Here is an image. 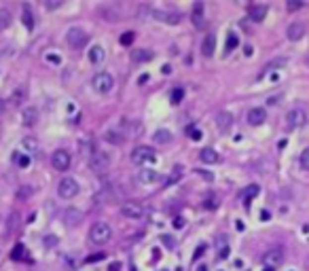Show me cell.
Instances as JSON below:
<instances>
[{"label":"cell","mask_w":309,"mask_h":271,"mask_svg":"<svg viewBox=\"0 0 309 271\" xmlns=\"http://www.w3.org/2000/svg\"><path fill=\"white\" fill-rule=\"evenodd\" d=\"M286 66H288V60H286V58H275V60H271V62L265 64V68H263V72H260V76H265L267 72H273V70L286 68Z\"/></svg>","instance_id":"23"},{"label":"cell","mask_w":309,"mask_h":271,"mask_svg":"<svg viewBox=\"0 0 309 271\" xmlns=\"http://www.w3.org/2000/svg\"><path fill=\"white\" fill-rule=\"evenodd\" d=\"M155 19H159L163 23H180V15H174V13H165V11H159V9H153L150 11Z\"/></svg>","instance_id":"22"},{"label":"cell","mask_w":309,"mask_h":271,"mask_svg":"<svg viewBox=\"0 0 309 271\" xmlns=\"http://www.w3.org/2000/svg\"><path fill=\"white\" fill-rule=\"evenodd\" d=\"M89 32L87 30H83V28H78V26H74V28H70L68 32H66V43L72 47V49H83V47H87V43H89Z\"/></svg>","instance_id":"3"},{"label":"cell","mask_w":309,"mask_h":271,"mask_svg":"<svg viewBox=\"0 0 309 271\" xmlns=\"http://www.w3.org/2000/svg\"><path fill=\"white\" fill-rule=\"evenodd\" d=\"M244 53H246V58H250V55L254 53V49H252L250 45H246V47H244Z\"/></svg>","instance_id":"51"},{"label":"cell","mask_w":309,"mask_h":271,"mask_svg":"<svg viewBox=\"0 0 309 271\" xmlns=\"http://www.w3.org/2000/svg\"><path fill=\"white\" fill-rule=\"evenodd\" d=\"M172 72V66H170V64H165V66H163V74H170Z\"/></svg>","instance_id":"53"},{"label":"cell","mask_w":309,"mask_h":271,"mask_svg":"<svg viewBox=\"0 0 309 271\" xmlns=\"http://www.w3.org/2000/svg\"><path fill=\"white\" fill-rule=\"evenodd\" d=\"M301 6H303V2H299V0H288L286 2V9L292 13V11H299Z\"/></svg>","instance_id":"40"},{"label":"cell","mask_w":309,"mask_h":271,"mask_svg":"<svg viewBox=\"0 0 309 271\" xmlns=\"http://www.w3.org/2000/svg\"><path fill=\"white\" fill-rule=\"evenodd\" d=\"M203 250H205V246H199V248H197V250H195V254H193V259H195V261H197V259H199V257H201V254H203Z\"/></svg>","instance_id":"50"},{"label":"cell","mask_w":309,"mask_h":271,"mask_svg":"<svg viewBox=\"0 0 309 271\" xmlns=\"http://www.w3.org/2000/svg\"><path fill=\"white\" fill-rule=\"evenodd\" d=\"M235 47H240V36H237L235 32H231V34L227 36V45H225V51H227V53H231V51L235 49Z\"/></svg>","instance_id":"33"},{"label":"cell","mask_w":309,"mask_h":271,"mask_svg":"<svg viewBox=\"0 0 309 271\" xmlns=\"http://www.w3.org/2000/svg\"><path fill=\"white\" fill-rule=\"evenodd\" d=\"M4 113V102H2V98H0V115Z\"/></svg>","instance_id":"57"},{"label":"cell","mask_w":309,"mask_h":271,"mask_svg":"<svg viewBox=\"0 0 309 271\" xmlns=\"http://www.w3.org/2000/svg\"><path fill=\"white\" fill-rule=\"evenodd\" d=\"M163 244L168 246V248H174V240H172L170 235H163Z\"/></svg>","instance_id":"49"},{"label":"cell","mask_w":309,"mask_h":271,"mask_svg":"<svg viewBox=\"0 0 309 271\" xmlns=\"http://www.w3.org/2000/svg\"><path fill=\"white\" fill-rule=\"evenodd\" d=\"M104 140L108 142V144H113V146H123L125 140H127V136H125L121 130H106L104 132Z\"/></svg>","instance_id":"15"},{"label":"cell","mask_w":309,"mask_h":271,"mask_svg":"<svg viewBox=\"0 0 309 271\" xmlns=\"http://www.w3.org/2000/svg\"><path fill=\"white\" fill-rule=\"evenodd\" d=\"M83 212L81 210H76V208H68L66 212H64V222L68 227H78L83 222Z\"/></svg>","instance_id":"17"},{"label":"cell","mask_w":309,"mask_h":271,"mask_svg":"<svg viewBox=\"0 0 309 271\" xmlns=\"http://www.w3.org/2000/svg\"><path fill=\"white\" fill-rule=\"evenodd\" d=\"M146 81H148V74H142V76L138 78V83H140V85H142V83H146Z\"/></svg>","instance_id":"54"},{"label":"cell","mask_w":309,"mask_h":271,"mask_svg":"<svg viewBox=\"0 0 309 271\" xmlns=\"http://www.w3.org/2000/svg\"><path fill=\"white\" fill-rule=\"evenodd\" d=\"M21 21L28 30H34V15H32L30 4H21Z\"/></svg>","instance_id":"26"},{"label":"cell","mask_w":309,"mask_h":271,"mask_svg":"<svg viewBox=\"0 0 309 271\" xmlns=\"http://www.w3.org/2000/svg\"><path fill=\"white\" fill-rule=\"evenodd\" d=\"M119 269H121V263H113V265L108 267V271H119Z\"/></svg>","instance_id":"52"},{"label":"cell","mask_w":309,"mask_h":271,"mask_svg":"<svg viewBox=\"0 0 309 271\" xmlns=\"http://www.w3.org/2000/svg\"><path fill=\"white\" fill-rule=\"evenodd\" d=\"M23 252H26V248H23V244L15 246V248H13V254H11V259H13V261H19V259H23Z\"/></svg>","instance_id":"38"},{"label":"cell","mask_w":309,"mask_h":271,"mask_svg":"<svg viewBox=\"0 0 309 271\" xmlns=\"http://www.w3.org/2000/svg\"><path fill=\"white\" fill-rule=\"evenodd\" d=\"M21 123L26 127H34L38 123V108L36 106H26L21 110Z\"/></svg>","instance_id":"16"},{"label":"cell","mask_w":309,"mask_h":271,"mask_svg":"<svg viewBox=\"0 0 309 271\" xmlns=\"http://www.w3.org/2000/svg\"><path fill=\"white\" fill-rule=\"evenodd\" d=\"M87 165H89L91 172H104L110 165V155L104 150H96L91 157H87Z\"/></svg>","instance_id":"7"},{"label":"cell","mask_w":309,"mask_h":271,"mask_svg":"<svg viewBox=\"0 0 309 271\" xmlns=\"http://www.w3.org/2000/svg\"><path fill=\"white\" fill-rule=\"evenodd\" d=\"M191 21L197 30H205V4L201 0H197L193 4V11H191Z\"/></svg>","instance_id":"10"},{"label":"cell","mask_w":309,"mask_h":271,"mask_svg":"<svg viewBox=\"0 0 309 271\" xmlns=\"http://www.w3.org/2000/svg\"><path fill=\"white\" fill-rule=\"evenodd\" d=\"M30 193H32V187H28V185H26L23 189H19V191H17V197H21V199H23V197H28Z\"/></svg>","instance_id":"44"},{"label":"cell","mask_w":309,"mask_h":271,"mask_svg":"<svg viewBox=\"0 0 309 271\" xmlns=\"http://www.w3.org/2000/svg\"><path fill=\"white\" fill-rule=\"evenodd\" d=\"M153 58H155V53L150 51V49H138V51H133V53H131V60H133V62H138V64L150 62Z\"/></svg>","instance_id":"28"},{"label":"cell","mask_w":309,"mask_h":271,"mask_svg":"<svg viewBox=\"0 0 309 271\" xmlns=\"http://www.w3.org/2000/svg\"><path fill=\"white\" fill-rule=\"evenodd\" d=\"M263 271H275V269H273V267H267V265H265V267H263Z\"/></svg>","instance_id":"58"},{"label":"cell","mask_w":309,"mask_h":271,"mask_svg":"<svg viewBox=\"0 0 309 271\" xmlns=\"http://www.w3.org/2000/svg\"><path fill=\"white\" fill-rule=\"evenodd\" d=\"M248 17L252 21H263L267 17V6L265 4H250L248 6Z\"/></svg>","instance_id":"20"},{"label":"cell","mask_w":309,"mask_h":271,"mask_svg":"<svg viewBox=\"0 0 309 271\" xmlns=\"http://www.w3.org/2000/svg\"><path fill=\"white\" fill-rule=\"evenodd\" d=\"M258 193H260V187H258V185H248V187H246L242 193H240V197H242V202H244L246 205H250V202H252L254 197H258Z\"/></svg>","instance_id":"24"},{"label":"cell","mask_w":309,"mask_h":271,"mask_svg":"<svg viewBox=\"0 0 309 271\" xmlns=\"http://www.w3.org/2000/svg\"><path fill=\"white\" fill-rule=\"evenodd\" d=\"M159 172L157 170H150V167H144V170L138 172V182H142V185H155L157 180H159Z\"/></svg>","instance_id":"18"},{"label":"cell","mask_w":309,"mask_h":271,"mask_svg":"<svg viewBox=\"0 0 309 271\" xmlns=\"http://www.w3.org/2000/svg\"><path fill=\"white\" fill-rule=\"evenodd\" d=\"M267 104H269V106H273V104H277V100H275V98H269V100H267Z\"/></svg>","instance_id":"55"},{"label":"cell","mask_w":309,"mask_h":271,"mask_svg":"<svg viewBox=\"0 0 309 271\" xmlns=\"http://www.w3.org/2000/svg\"><path fill=\"white\" fill-rule=\"evenodd\" d=\"M216 125H218L220 132H229V130H231V125H233V117L229 113H220L216 117Z\"/></svg>","instance_id":"27"},{"label":"cell","mask_w":309,"mask_h":271,"mask_svg":"<svg viewBox=\"0 0 309 271\" xmlns=\"http://www.w3.org/2000/svg\"><path fill=\"white\" fill-rule=\"evenodd\" d=\"M91 85L93 89H96L98 93H110L115 87V78L110 72H106V70H102V72H98L96 76L91 78Z\"/></svg>","instance_id":"4"},{"label":"cell","mask_w":309,"mask_h":271,"mask_svg":"<svg viewBox=\"0 0 309 271\" xmlns=\"http://www.w3.org/2000/svg\"><path fill=\"white\" fill-rule=\"evenodd\" d=\"M305 64H307V66H309V55H307V60H305Z\"/></svg>","instance_id":"59"},{"label":"cell","mask_w":309,"mask_h":271,"mask_svg":"<svg viewBox=\"0 0 309 271\" xmlns=\"http://www.w3.org/2000/svg\"><path fill=\"white\" fill-rule=\"evenodd\" d=\"M121 214L125 218L138 220V218H142L146 214V208H144V203H140V202H125L121 205Z\"/></svg>","instance_id":"9"},{"label":"cell","mask_w":309,"mask_h":271,"mask_svg":"<svg viewBox=\"0 0 309 271\" xmlns=\"http://www.w3.org/2000/svg\"><path fill=\"white\" fill-rule=\"evenodd\" d=\"M218 257H220V259H229V246H227V244L218 248Z\"/></svg>","instance_id":"45"},{"label":"cell","mask_w":309,"mask_h":271,"mask_svg":"<svg viewBox=\"0 0 309 271\" xmlns=\"http://www.w3.org/2000/svg\"><path fill=\"white\" fill-rule=\"evenodd\" d=\"M174 227H176V229H182V227H185V218L178 216L176 220H174Z\"/></svg>","instance_id":"48"},{"label":"cell","mask_w":309,"mask_h":271,"mask_svg":"<svg viewBox=\"0 0 309 271\" xmlns=\"http://www.w3.org/2000/svg\"><path fill=\"white\" fill-rule=\"evenodd\" d=\"M199 159H201L205 165H214V163L220 161V155H218L214 148H203L201 153H199Z\"/></svg>","instance_id":"25"},{"label":"cell","mask_w":309,"mask_h":271,"mask_svg":"<svg viewBox=\"0 0 309 271\" xmlns=\"http://www.w3.org/2000/svg\"><path fill=\"white\" fill-rule=\"evenodd\" d=\"M299 163H301V167H303V170H307V172H309V148H305L303 153H301Z\"/></svg>","instance_id":"37"},{"label":"cell","mask_w":309,"mask_h":271,"mask_svg":"<svg viewBox=\"0 0 309 271\" xmlns=\"http://www.w3.org/2000/svg\"><path fill=\"white\" fill-rule=\"evenodd\" d=\"M21 146H26V148L30 150V153H36V148H38V146H36V142H34L32 138H26V140L21 142Z\"/></svg>","instance_id":"39"},{"label":"cell","mask_w":309,"mask_h":271,"mask_svg":"<svg viewBox=\"0 0 309 271\" xmlns=\"http://www.w3.org/2000/svg\"><path fill=\"white\" fill-rule=\"evenodd\" d=\"M78 191H81L78 182H76L74 178H70V176L62 178V180L58 182V195H60L62 199H74V197L78 195Z\"/></svg>","instance_id":"6"},{"label":"cell","mask_w":309,"mask_h":271,"mask_svg":"<svg viewBox=\"0 0 309 271\" xmlns=\"http://www.w3.org/2000/svg\"><path fill=\"white\" fill-rule=\"evenodd\" d=\"M216 205H218L216 197H210V199H205V202H203V208H208V210H214Z\"/></svg>","instance_id":"43"},{"label":"cell","mask_w":309,"mask_h":271,"mask_svg":"<svg viewBox=\"0 0 309 271\" xmlns=\"http://www.w3.org/2000/svg\"><path fill=\"white\" fill-rule=\"evenodd\" d=\"M98 15L102 19H106V21H117V19H121V9H119L117 4H100L98 6Z\"/></svg>","instance_id":"11"},{"label":"cell","mask_w":309,"mask_h":271,"mask_svg":"<svg viewBox=\"0 0 309 271\" xmlns=\"http://www.w3.org/2000/svg\"><path fill=\"white\" fill-rule=\"evenodd\" d=\"M131 161L136 165H142V167L155 165L157 163V153H155V148L142 144V146H136L131 150Z\"/></svg>","instance_id":"1"},{"label":"cell","mask_w":309,"mask_h":271,"mask_svg":"<svg viewBox=\"0 0 309 271\" xmlns=\"http://www.w3.org/2000/svg\"><path fill=\"white\" fill-rule=\"evenodd\" d=\"M15 220H17V214H11V216H9V222H6V229H9V231H13Z\"/></svg>","instance_id":"47"},{"label":"cell","mask_w":309,"mask_h":271,"mask_svg":"<svg viewBox=\"0 0 309 271\" xmlns=\"http://www.w3.org/2000/svg\"><path fill=\"white\" fill-rule=\"evenodd\" d=\"M13 161L17 163L19 167H28V165H30V155H28V153H15Z\"/></svg>","instance_id":"34"},{"label":"cell","mask_w":309,"mask_h":271,"mask_svg":"<svg viewBox=\"0 0 309 271\" xmlns=\"http://www.w3.org/2000/svg\"><path fill=\"white\" fill-rule=\"evenodd\" d=\"M102 259H106V254H104V252H96V254H91V257H87L85 261H87V263H98V261H102Z\"/></svg>","instance_id":"42"},{"label":"cell","mask_w":309,"mask_h":271,"mask_svg":"<svg viewBox=\"0 0 309 271\" xmlns=\"http://www.w3.org/2000/svg\"><path fill=\"white\" fill-rule=\"evenodd\" d=\"M110 237H113V229H110L108 222H96V225L91 227L89 231V242L91 244H96V246H102V244H106L110 242Z\"/></svg>","instance_id":"2"},{"label":"cell","mask_w":309,"mask_h":271,"mask_svg":"<svg viewBox=\"0 0 309 271\" xmlns=\"http://www.w3.org/2000/svg\"><path fill=\"white\" fill-rule=\"evenodd\" d=\"M133 38H136V32H123V34H121V38H119V43H121L123 47H129L131 43H133Z\"/></svg>","instance_id":"35"},{"label":"cell","mask_w":309,"mask_h":271,"mask_svg":"<svg viewBox=\"0 0 309 271\" xmlns=\"http://www.w3.org/2000/svg\"><path fill=\"white\" fill-rule=\"evenodd\" d=\"M284 263V250L282 248H273V250H267L265 257H263V265L267 267H273L277 269Z\"/></svg>","instance_id":"12"},{"label":"cell","mask_w":309,"mask_h":271,"mask_svg":"<svg viewBox=\"0 0 309 271\" xmlns=\"http://www.w3.org/2000/svg\"><path fill=\"white\" fill-rule=\"evenodd\" d=\"M182 98H185V89H180V87H176V89L172 91L170 95V100H172V104H180Z\"/></svg>","instance_id":"36"},{"label":"cell","mask_w":309,"mask_h":271,"mask_svg":"<svg viewBox=\"0 0 309 271\" xmlns=\"http://www.w3.org/2000/svg\"><path fill=\"white\" fill-rule=\"evenodd\" d=\"M307 121H309V115H307V110L301 108V106L290 108L286 113V125L290 127V130H299V127L307 125Z\"/></svg>","instance_id":"5"},{"label":"cell","mask_w":309,"mask_h":271,"mask_svg":"<svg viewBox=\"0 0 309 271\" xmlns=\"http://www.w3.org/2000/svg\"><path fill=\"white\" fill-rule=\"evenodd\" d=\"M246 119H248V123H250L252 127H258V125H263V123L267 121V113H265L263 106H254V108L248 110Z\"/></svg>","instance_id":"14"},{"label":"cell","mask_w":309,"mask_h":271,"mask_svg":"<svg viewBox=\"0 0 309 271\" xmlns=\"http://www.w3.org/2000/svg\"><path fill=\"white\" fill-rule=\"evenodd\" d=\"M188 136H191V140H201V132L199 130H197V127L195 125H191V127H188Z\"/></svg>","instance_id":"41"},{"label":"cell","mask_w":309,"mask_h":271,"mask_svg":"<svg viewBox=\"0 0 309 271\" xmlns=\"http://www.w3.org/2000/svg\"><path fill=\"white\" fill-rule=\"evenodd\" d=\"M47 62H51V64H62V58H60V55H55V53H47Z\"/></svg>","instance_id":"46"},{"label":"cell","mask_w":309,"mask_h":271,"mask_svg":"<svg viewBox=\"0 0 309 271\" xmlns=\"http://www.w3.org/2000/svg\"><path fill=\"white\" fill-rule=\"evenodd\" d=\"M153 140H155V144H170V142H172V134L168 130H157L155 136H153Z\"/></svg>","instance_id":"30"},{"label":"cell","mask_w":309,"mask_h":271,"mask_svg":"<svg viewBox=\"0 0 309 271\" xmlns=\"http://www.w3.org/2000/svg\"><path fill=\"white\" fill-rule=\"evenodd\" d=\"M26 100H28V87H26V85L15 87L13 93H11V104H13V106H19V104H23Z\"/></svg>","instance_id":"21"},{"label":"cell","mask_w":309,"mask_h":271,"mask_svg":"<svg viewBox=\"0 0 309 271\" xmlns=\"http://www.w3.org/2000/svg\"><path fill=\"white\" fill-rule=\"evenodd\" d=\"M305 34H307V26L303 21H292L290 26L286 28V38H288V41H292V43L301 41Z\"/></svg>","instance_id":"13"},{"label":"cell","mask_w":309,"mask_h":271,"mask_svg":"<svg viewBox=\"0 0 309 271\" xmlns=\"http://www.w3.org/2000/svg\"><path fill=\"white\" fill-rule=\"evenodd\" d=\"M11 21H13V15L9 9H0V32L6 30L11 26Z\"/></svg>","instance_id":"31"},{"label":"cell","mask_w":309,"mask_h":271,"mask_svg":"<svg viewBox=\"0 0 309 271\" xmlns=\"http://www.w3.org/2000/svg\"><path fill=\"white\" fill-rule=\"evenodd\" d=\"M51 165H53V170H58V172H66V170H70V165H72V157H70L68 150L58 148L51 155Z\"/></svg>","instance_id":"8"},{"label":"cell","mask_w":309,"mask_h":271,"mask_svg":"<svg viewBox=\"0 0 309 271\" xmlns=\"http://www.w3.org/2000/svg\"><path fill=\"white\" fill-rule=\"evenodd\" d=\"M214 51H216V36H214V34H205L203 43H201V53H203V58H212Z\"/></svg>","instance_id":"19"},{"label":"cell","mask_w":309,"mask_h":271,"mask_svg":"<svg viewBox=\"0 0 309 271\" xmlns=\"http://www.w3.org/2000/svg\"><path fill=\"white\" fill-rule=\"evenodd\" d=\"M87 55H89V62L91 64H100V62H104V49H102L100 45H93L89 51H87Z\"/></svg>","instance_id":"29"},{"label":"cell","mask_w":309,"mask_h":271,"mask_svg":"<svg viewBox=\"0 0 309 271\" xmlns=\"http://www.w3.org/2000/svg\"><path fill=\"white\" fill-rule=\"evenodd\" d=\"M78 146H81V153L85 155V157H91L93 153H96V144H93V140H81V144H78Z\"/></svg>","instance_id":"32"},{"label":"cell","mask_w":309,"mask_h":271,"mask_svg":"<svg viewBox=\"0 0 309 271\" xmlns=\"http://www.w3.org/2000/svg\"><path fill=\"white\" fill-rule=\"evenodd\" d=\"M260 218H263V220H269V212H260Z\"/></svg>","instance_id":"56"}]
</instances>
